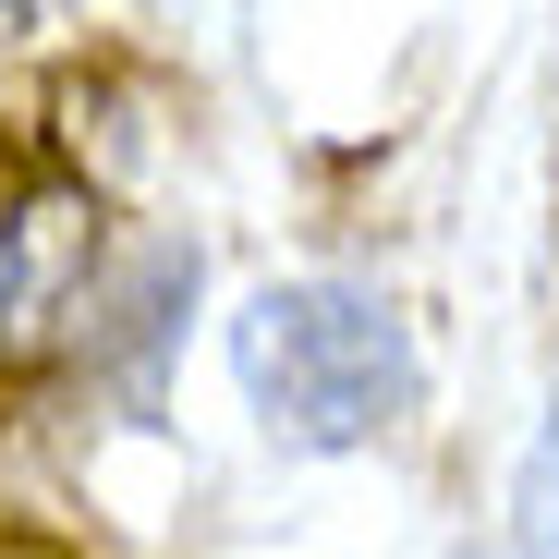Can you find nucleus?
<instances>
[{
	"instance_id": "nucleus-1",
	"label": "nucleus",
	"mask_w": 559,
	"mask_h": 559,
	"mask_svg": "<svg viewBox=\"0 0 559 559\" xmlns=\"http://www.w3.org/2000/svg\"><path fill=\"white\" fill-rule=\"evenodd\" d=\"M243 390L280 438L305 450H341V438H378L402 402H414V341L390 305L341 293V280H305V293H267L243 317Z\"/></svg>"
},
{
	"instance_id": "nucleus-2",
	"label": "nucleus",
	"mask_w": 559,
	"mask_h": 559,
	"mask_svg": "<svg viewBox=\"0 0 559 559\" xmlns=\"http://www.w3.org/2000/svg\"><path fill=\"white\" fill-rule=\"evenodd\" d=\"M85 267H98V195L85 182H25L0 207V365H37L73 329Z\"/></svg>"
},
{
	"instance_id": "nucleus-3",
	"label": "nucleus",
	"mask_w": 559,
	"mask_h": 559,
	"mask_svg": "<svg viewBox=\"0 0 559 559\" xmlns=\"http://www.w3.org/2000/svg\"><path fill=\"white\" fill-rule=\"evenodd\" d=\"M511 535H523V559H559V414H547V438H535V462H523Z\"/></svg>"
},
{
	"instance_id": "nucleus-4",
	"label": "nucleus",
	"mask_w": 559,
	"mask_h": 559,
	"mask_svg": "<svg viewBox=\"0 0 559 559\" xmlns=\"http://www.w3.org/2000/svg\"><path fill=\"white\" fill-rule=\"evenodd\" d=\"M0 559H49V547H0Z\"/></svg>"
}]
</instances>
